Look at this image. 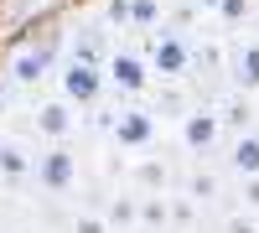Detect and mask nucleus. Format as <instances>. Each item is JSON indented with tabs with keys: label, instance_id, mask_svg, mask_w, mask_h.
Listing matches in <instances>:
<instances>
[{
	"label": "nucleus",
	"instance_id": "f8f14e48",
	"mask_svg": "<svg viewBox=\"0 0 259 233\" xmlns=\"http://www.w3.org/2000/svg\"><path fill=\"white\" fill-rule=\"evenodd\" d=\"M218 114H223V130L244 135V130H249V119H254V109H249V94H244V88H233L228 99H218Z\"/></svg>",
	"mask_w": 259,
	"mask_h": 233
},
{
	"label": "nucleus",
	"instance_id": "4468645a",
	"mask_svg": "<svg viewBox=\"0 0 259 233\" xmlns=\"http://www.w3.org/2000/svg\"><path fill=\"white\" fill-rule=\"evenodd\" d=\"M109 223H119V228L140 223V202L135 197H109Z\"/></svg>",
	"mask_w": 259,
	"mask_h": 233
},
{
	"label": "nucleus",
	"instance_id": "4be33fe9",
	"mask_svg": "<svg viewBox=\"0 0 259 233\" xmlns=\"http://www.w3.org/2000/svg\"><path fill=\"white\" fill-rule=\"evenodd\" d=\"M228 233H259L254 218H228Z\"/></svg>",
	"mask_w": 259,
	"mask_h": 233
},
{
	"label": "nucleus",
	"instance_id": "f257e3e1",
	"mask_svg": "<svg viewBox=\"0 0 259 233\" xmlns=\"http://www.w3.org/2000/svg\"><path fill=\"white\" fill-rule=\"evenodd\" d=\"M145 57H150V73H156L161 83H182V78L192 73V62H197V52L187 47V36H182V31H166V26L150 31Z\"/></svg>",
	"mask_w": 259,
	"mask_h": 233
},
{
	"label": "nucleus",
	"instance_id": "a211bd4d",
	"mask_svg": "<svg viewBox=\"0 0 259 233\" xmlns=\"http://www.w3.org/2000/svg\"><path fill=\"white\" fill-rule=\"evenodd\" d=\"M218 16L239 26V21H249V0H223V6H218Z\"/></svg>",
	"mask_w": 259,
	"mask_h": 233
},
{
	"label": "nucleus",
	"instance_id": "393cba45",
	"mask_svg": "<svg viewBox=\"0 0 259 233\" xmlns=\"http://www.w3.org/2000/svg\"><path fill=\"white\" fill-rule=\"evenodd\" d=\"M140 233H161V228H140Z\"/></svg>",
	"mask_w": 259,
	"mask_h": 233
},
{
	"label": "nucleus",
	"instance_id": "20e7f679",
	"mask_svg": "<svg viewBox=\"0 0 259 233\" xmlns=\"http://www.w3.org/2000/svg\"><path fill=\"white\" fill-rule=\"evenodd\" d=\"M223 135V114H218V104H192V109L182 114V145L192 156H207L212 145H218Z\"/></svg>",
	"mask_w": 259,
	"mask_h": 233
},
{
	"label": "nucleus",
	"instance_id": "1a4fd4ad",
	"mask_svg": "<svg viewBox=\"0 0 259 233\" xmlns=\"http://www.w3.org/2000/svg\"><path fill=\"white\" fill-rule=\"evenodd\" d=\"M47 68H52V52L47 47H26V52H16V62H11V83H16V88H36V83L47 78Z\"/></svg>",
	"mask_w": 259,
	"mask_h": 233
},
{
	"label": "nucleus",
	"instance_id": "0eeeda50",
	"mask_svg": "<svg viewBox=\"0 0 259 233\" xmlns=\"http://www.w3.org/2000/svg\"><path fill=\"white\" fill-rule=\"evenodd\" d=\"M78 104H68V99H47V104H36V114H31V124H36V135H47V140H68L73 135V124H78Z\"/></svg>",
	"mask_w": 259,
	"mask_h": 233
},
{
	"label": "nucleus",
	"instance_id": "2eb2a0df",
	"mask_svg": "<svg viewBox=\"0 0 259 233\" xmlns=\"http://www.w3.org/2000/svg\"><path fill=\"white\" fill-rule=\"evenodd\" d=\"M187 197H192V202H212V197H218V176H212V171H197V176L187 181Z\"/></svg>",
	"mask_w": 259,
	"mask_h": 233
},
{
	"label": "nucleus",
	"instance_id": "9d476101",
	"mask_svg": "<svg viewBox=\"0 0 259 233\" xmlns=\"http://www.w3.org/2000/svg\"><path fill=\"white\" fill-rule=\"evenodd\" d=\"M31 171H36V156L26 151V140L0 135V176H6V181H21V176H31Z\"/></svg>",
	"mask_w": 259,
	"mask_h": 233
},
{
	"label": "nucleus",
	"instance_id": "b1692460",
	"mask_svg": "<svg viewBox=\"0 0 259 233\" xmlns=\"http://www.w3.org/2000/svg\"><path fill=\"white\" fill-rule=\"evenodd\" d=\"M0 119H6V88H0Z\"/></svg>",
	"mask_w": 259,
	"mask_h": 233
},
{
	"label": "nucleus",
	"instance_id": "39448f33",
	"mask_svg": "<svg viewBox=\"0 0 259 233\" xmlns=\"http://www.w3.org/2000/svg\"><path fill=\"white\" fill-rule=\"evenodd\" d=\"M104 73H109V88H119V94H145L150 88V57H140V52H109L104 57Z\"/></svg>",
	"mask_w": 259,
	"mask_h": 233
},
{
	"label": "nucleus",
	"instance_id": "6ab92c4d",
	"mask_svg": "<svg viewBox=\"0 0 259 233\" xmlns=\"http://www.w3.org/2000/svg\"><path fill=\"white\" fill-rule=\"evenodd\" d=\"M73 233H109V223L94 218V213H78V218H73Z\"/></svg>",
	"mask_w": 259,
	"mask_h": 233
},
{
	"label": "nucleus",
	"instance_id": "f3484780",
	"mask_svg": "<svg viewBox=\"0 0 259 233\" xmlns=\"http://www.w3.org/2000/svg\"><path fill=\"white\" fill-rule=\"evenodd\" d=\"M130 21H135V26H156L161 6H156V0H130Z\"/></svg>",
	"mask_w": 259,
	"mask_h": 233
},
{
	"label": "nucleus",
	"instance_id": "f03ea898",
	"mask_svg": "<svg viewBox=\"0 0 259 233\" xmlns=\"http://www.w3.org/2000/svg\"><path fill=\"white\" fill-rule=\"evenodd\" d=\"M104 83H109V73H104V62L94 57H68L62 62V73H57V94L78 104V109H94L99 94H104Z\"/></svg>",
	"mask_w": 259,
	"mask_h": 233
},
{
	"label": "nucleus",
	"instance_id": "aec40b11",
	"mask_svg": "<svg viewBox=\"0 0 259 233\" xmlns=\"http://www.w3.org/2000/svg\"><path fill=\"white\" fill-rule=\"evenodd\" d=\"M244 181V207H259V176H239Z\"/></svg>",
	"mask_w": 259,
	"mask_h": 233
},
{
	"label": "nucleus",
	"instance_id": "bb28decb",
	"mask_svg": "<svg viewBox=\"0 0 259 233\" xmlns=\"http://www.w3.org/2000/svg\"><path fill=\"white\" fill-rule=\"evenodd\" d=\"M0 181H6V176H0Z\"/></svg>",
	"mask_w": 259,
	"mask_h": 233
},
{
	"label": "nucleus",
	"instance_id": "5701e85b",
	"mask_svg": "<svg viewBox=\"0 0 259 233\" xmlns=\"http://www.w3.org/2000/svg\"><path fill=\"white\" fill-rule=\"evenodd\" d=\"M197 6H202V11H218V6H223V0H197Z\"/></svg>",
	"mask_w": 259,
	"mask_h": 233
},
{
	"label": "nucleus",
	"instance_id": "6e6552de",
	"mask_svg": "<svg viewBox=\"0 0 259 233\" xmlns=\"http://www.w3.org/2000/svg\"><path fill=\"white\" fill-rule=\"evenodd\" d=\"M228 78H233V88H244V94L259 88V36L233 41V52H228Z\"/></svg>",
	"mask_w": 259,
	"mask_h": 233
},
{
	"label": "nucleus",
	"instance_id": "412c9836",
	"mask_svg": "<svg viewBox=\"0 0 259 233\" xmlns=\"http://www.w3.org/2000/svg\"><path fill=\"white\" fill-rule=\"evenodd\" d=\"M109 21H114V26H124V21H130V0H114V6H109Z\"/></svg>",
	"mask_w": 259,
	"mask_h": 233
},
{
	"label": "nucleus",
	"instance_id": "7ed1b4c3",
	"mask_svg": "<svg viewBox=\"0 0 259 233\" xmlns=\"http://www.w3.org/2000/svg\"><path fill=\"white\" fill-rule=\"evenodd\" d=\"M36 187L41 192H52V197H62V192H73L78 187V156L68 151V140H52L47 151L36 156Z\"/></svg>",
	"mask_w": 259,
	"mask_h": 233
},
{
	"label": "nucleus",
	"instance_id": "423d86ee",
	"mask_svg": "<svg viewBox=\"0 0 259 233\" xmlns=\"http://www.w3.org/2000/svg\"><path fill=\"white\" fill-rule=\"evenodd\" d=\"M114 145H124V151H145L150 140H156V109H119L114 124H109Z\"/></svg>",
	"mask_w": 259,
	"mask_h": 233
},
{
	"label": "nucleus",
	"instance_id": "a878e982",
	"mask_svg": "<svg viewBox=\"0 0 259 233\" xmlns=\"http://www.w3.org/2000/svg\"><path fill=\"white\" fill-rule=\"evenodd\" d=\"M254 31H259V16H254Z\"/></svg>",
	"mask_w": 259,
	"mask_h": 233
},
{
	"label": "nucleus",
	"instance_id": "dca6fc26",
	"mask_svg": "<svg viewBox=\"0 0 259 233\" xmlns=\"http://www.w3.org/2000/svg\"><path fill=\"white\" fill-rule=\"evenodd\" d=\"M135 181L145 187V192H161V187H166V166H156V161H140V166H135Z\"/></svg>",
	"mask_w": 259,
	"mask_h": 233
},
{
	"label": "nucleus",
	"instance_id": "9b49d317",
	"mask_svg": "<svg viewBox=\"0 0 259 233\" xmlns=\"http://www.w3.org/2000/svg\"><path fill=\"white\" fill-rule=\"evenodd\" d=\"M228 171L233 176H259V135L254 130L233 135V145H228Z\"/></svg>",
	"mask_w": 259,
	"mask_h": 233
},
{
	"label": "nucleus",
	"instance_id": "ddd939ff",
	"mask_svg": "<svg viewBox=\"0 0 259 233\" xmlns=\"http://www.w3.org/2000/svg\"><path fill=\"white\" fill-rule=\"evenodd\" d=\"M166 218H171V202H166L161 192H145V197H140V223H145V228H166Z\"/></svg>",
	"mask_w": 259,
	"mask_h": 233
}]
</instances>
